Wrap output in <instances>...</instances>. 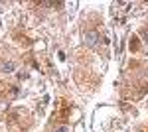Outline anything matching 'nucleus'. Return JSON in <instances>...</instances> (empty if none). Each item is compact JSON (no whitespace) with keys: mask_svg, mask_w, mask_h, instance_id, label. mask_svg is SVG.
Wrapping results in <instances>:
<instances>
[{"mask_svg":"<svg viewBox=\"0 0 148 132\" xmlns=\"http://www.w3.org/2000/svg\"><path fill=\"white\" fill-rule=\"evenodd\" d=\"M56 132H69V128H67V126H59Z\"/></svg>","mask_w":148,"mask_h":132,"instance_id":"obj_4","label":"nucleus"},{"mask_svg":"<svg viewBox=\"0 0 148 132\" xmlns=\"http://www.w3.org/2000/svg\"><path fill=\"white\" fill-rule=\"evenodd\" d=\"M69 110H71V105L65 101H59V118H65L69 114Z\"/></svg>","mask_w":148,"mask_h":132,"instance_id":"obj_1","label":"nucleus"},{"mask_svg":"<svg viewBox=\"0 0 148 132\" xmlns=\"http://www.w3.org/2000/svg\"><path fill=\"white\" fill-rule=\"evenodd\" d=\"M128 45H130V49H132V51H136V49H138V38H134V36H132Z\"/></svg>","mask_w":148,"mask_h":132,"instance_id":"obj_2","label":"nucleus"},{"mask_svg":"<svg viewBox=\"0 0 148 132\" xmlns=\"http://www.w3.org/2000/svg\"><path fill=\"white\" fill-rule=\"evenodd\" d=\"M140 36L144 38V42L148 44V28H142V30H140Z\"/></svg>","mask_w":148,"mask_h":132,"instance_id":"obj_3","label":"nucleus"}]
</instances>
